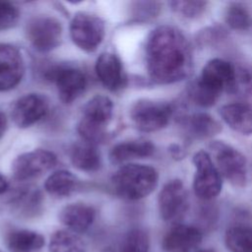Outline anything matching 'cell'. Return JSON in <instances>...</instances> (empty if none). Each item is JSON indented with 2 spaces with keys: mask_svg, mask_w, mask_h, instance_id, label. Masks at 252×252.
Returning a JSON list of instances; mask_svg holds the SVG:
<instances>
[{
  "mask_svg": "<svg viewBox=\"0 0 252 252\" xmlns=\"http://www.w3.org/2000/svg\"><path fill=\"white\" fill-rule=\"evenodd\" d=\"M44 237L29 229H15L6 237V246L10 252H40L44 246Z\"/></svg>",
  "mask_w": 252,
  "mask_h": 252,
  "instance_id": "44dd1931",
  "label": "cell"
},
{
  "mask_svg": "<svg viewBox=\"0 0 252 252\" xmlns=\"http://www.w3.org/2000/svg\"><path fill=\"white\" fill-rule=\"evenodd\" d=\"M182 124L185 126L189 137L198 140L211 138L221 131L219 121L206 112H197L182 117Z\"/></svg>",
  "mask_w": 252,
  "mask_h": 252,
  "instance_id": "ffe728a7",
  "label": "cell"
},
{
  "mask_svg": "<svg viewBox=\"0 0 252 252\" xmlns=\"http://www.w3.org/2000/svg\"><path fill=\"white\" fill-rule=\"evenodd\" d=\"M155 153V146L148 140H132L115 145L109 154L112 163H122L136 158L151 157Z\"/></svg>",
  "mask_w": 252,
  "mask_h": 252,
  "instance_id": "d6986e66",
  "label": "cell"
},
{
  "mask_svg": "<svg viewBox=\"0 0 252 252\" xmlns=\"http://www.w3.org/2000/svg\"><path fill=\"white\" fill-rule=\"evenodd\" d=\"M158 212L164 221H177L187 212L189 197L180 179H172L163 185L158 198Z\"/></svg>",
  "mask_w": 252,
  "mask_h": 252,
  "instance_id": "30bf717a",
  "label": "cell"
},
{
  "mask_svg": "<svg viewBox=\"0 0 252 252\" xmlns=\"http://www.w3.org/2000/svg\"><path fill=\"white\" fill-rule=\"evenodd\" d=\"M226 37L225 30L219 27H210L202 31L198 35V41L201 45H213Z\"/></svg>",
  "mask_w": 252,
  "mask_h": 252,
  "instance_id": "f546056e",
  "label": "cell"
},
{
  "mask_svg": "<svg viewBox=\"0 0 252 252\" xmlns=\"http://www.w3.org/2000/svg\"><path fill=\"white\" fill-rule=\"evenodd\" d=\"M48 102L38 94H29L21 96L13 105L12 118L21 128L30 127L40 120L47 112Z\"/></svg>",
  "mask_w": 252,
  "mask_h": 252,
  "instance_id": "5bb4252c",
  "label": "cell"
},
{
  "mask_svg": "<svg viewBox=\"0 0 252 252\" xmlns=\"http://www.w3.org/2000/svg\"><path fill=\"white\" fill-rule=\"evenodd\" d=\"M25 64L20 50L8 43H0V92L15 88L22 80Z\"/></svg>",
  "mask_w": 252,
  "mask_h": 252,
  "instance_id": "7c38bea8",
  "label": "cell"
},
{
  "mask_svg": "<svg viewBox=\"0 0 252 252\" xmlns=\"http://www.w3.org/2000/svg\"><path fill=\"white\" fill-rule=\"evenodd\" d=\"M95 72L101 84L109 91H117L124 85L120 59L113 53H102L96 60Z\"/></svg>",
  "mask_w": 252,
  "mask_h": 252,
  "instance_id": "2e32d148",
  "label": "cell"
},
{
  "mask_svg": "<svg viewBox=\"0 0 252 252\" xmlns=\"http://www.w3.org/2000/svg\"><path fill=\"white\" fill-rule=\"evenodd\" d=\"M150 238L142 228L130 229L122 238L117 252H149Z\"/></svg>",
  "mask_w": 252,
  "mask_h": 252,
  "instance_id": "4316f807",
  "label": "cell"
},
{
  "mask_svg": "<svg viewBox=\"0 0 252 252\" xmlns=\"http://www.w3.org/2000/svg\"><path fill=\"white\" fill-rule=\"evenodd\" d=\"M70 157L73 165L86 172L95 171L100 166V155L98 150L94 144L86 141L74 145Z\"/></svg>",
  "mask_w": 252,
  "mask_h": 252,
  "instance_id": "7402d4cb",
  "label": "cell"
},
{
  "mask_svg": "<svg viewBox=\"0 0 252 252\" xmlns=\"http://www.w3.org/2000/svg\"><path fill=\"white\" fill-rule=\"evenodd\" d=\"M172 114L171 104L148 98L137 100L130 108V118L142 132H156L164 128Z\"/></svg>",
  "mask_w": 252,
  "mask_h": 252,
  "instance_id": "8992f818",
  "label": "cell"
},
{
  "mask_svg": "<svg viewBox=\"0 0 252 252\" xmlns=\"http://www.w3.org/2000/svg\"><path fill=\"white\" fill-rule=\"evenodd\" d=\"M235 78V65L220 58L211 59L203 67L201 75L188 86V97L198 106L211 107L222 92L232 93Z\"/></svg>",
  "mask_w": 252,
  "mask_h": 252,
  "instance_id": "7a4b0ae2",
  "label": "cell"
},
{
  "mask_svg": "<svg viewBox=\"0 0 252 252\" xmlns=\"http://www.w3.org/2000/svg\"><path fill=\"white\" fill-rule=\"evenodd\" d=\"M222 120L235 132L242 135L252 134V103L232 102L220 109Z\"/></svg>",
  "mask_w": 252,
  "mask_h": 252,
  "instance_id": "ac0fdd59",
  "label": "cell"
},
{
  "mask_svg": "<svg viewBox=\"0 0 252 252\" xmlns=\"http://www.w3.org/2000/svg\"><path fill=\"white\" fill-rule=\"evenodd\" d=\"M224 243L231 252H252V226L238 224L228 227Z\"/></svg>",
  "mask_w": 252,
  "mask_h": 252,
  "instance_id": "cb8c5ba5",
  "label": "cell"
},
{
  "mask_svg": "<svg viewBox=\"0 0 252 252\" xmlns=\"http://www.w3.org/2000/svg\"><path fill=\"white\" fill-rule=\"evenodd\" d=\"M158 171L146 164L128 163L121 166L112 177L115 193L126 200H140L150 195L157 187Z\"/></svg>",
  "mask_w": 252,
  "mask_h": 252,
  "instance_id": "3957f363",
  "label": "cell"
},
{
  "mask_svg": "<svg viewBox=\"0 0 252 252\" xmlns=\"http://www.w3.org/2000/svg\"><path fill=\"white\" fill-rule=\"evenodd\" d=\"M225 24L234 31H246L252 25L248 9L241 3H229L224 12Z\"/></svg>",
  "mask_w": 252,
  "mask_h": 252,
  "instance_id": "484cf974",
  "label": "cell"
},
{
  "mask_svg": "<svg viewBox=\"0 0 252 252\" xmlns=\"http://www.w3.org/2000/svg\"><path fill=\"white\" fill-rule=\"evenodd\" d=\"M8 186L9 185L6 178L0 174V194L6 193V191L8 190Z\"/></svg>",
  "mask_w": 252,
  "mask_h": 252,
  "instance_id": "d6a6232c",
  "label": "cell"
},
{
  "mask_svg": "<svg viewBox=\"0 0 252 252\" xmlns=\"http://www.w3.org/2000/svg\"><path fill=\"white\" fill-rule=\"evenodd\" d=\"M113 113V103L105 95L93 96L83 109V116L78 130L84 141L94 144L103 141L105 126L109 123Z\"/></svg>",
  "mask_w": 252,
  "mask_h": 252,
  "instance_id": "277c9868",
  "label": "cell"
},
{
  "mask_svg": "<svg viewBox=\"0 0 252 252\" xmlns=\"http://www.w3.org/2000/svg\"><path fill=\"white\" fill-rule=\"evenodd\" d=\"M95 219L94 209L84 203H73L65 206L60 214V221L69 228V230L81 233L86 231Z\"/></svg>",
  "mask_w": 252,
  "mask_h": 252,
  "instance_id": "e0dca14e",
  "label": "cell"
},
{
  "mask_svg": "<svg viewBox=\"0 0 252 252\" xmlns=\"http://www.w3.org/2000/svg\"><path fill=\"white\" fill-rule=\"evenodd\" d=\"M48 250L49 252H86L87 246L76 232L57 230L50 237Z\"/></svg>",
  "mask_w": 252,
  "mask_h": 252,
  "instance_id": "603a6c76",
  "label": "cell"
},
{
  "mask_svg": "<svg viewBox=\"0 0 252 252\" xmlns=\"http://www.w3.org/2000/svg\"><path fill=\"white\" fill-rule=\"evenodd\" d=\"M148 74L157 84L167 85L187 78L193 68L189 41L181 30L162 25L151 32L146 42Z\"/></svg>",
  "mask_w": 252,
  "mask_h": 252,
  "instance_id": "6da1fadb",
  "label": "cell"
},
{
  "mask_svg": "<svg viewBox=\"0 0 252 252\" xmlns=\"http://www.w3.org/2000/svg\"><path fill=\"white\" fill-rule=\"evenodd\" d=\"M7 129V118L6 115L0 110V139L3 137Z\"/></svg>",
  "mask_w": 252,
  "mask_h": 252,
  "instance_id": "1f68e13d",
  "label": "cell"
},
{
  "mask_svg": "<svg viewBox=\"0 0 252 252\" xmlns=\"http://www.w3.org/2000/svg\"><path fill=\"white\" fill-rule=\"evenodd\" d=\"M58 95L64 103L76 100L85 91L87 80L85 75L78 69L65 67L55 69L53 73Z\"/></svg>",
  "mask_w": 252,
  "mask_h": 252,
  "instance_id": "9a60e30c",
  "label": "cell"
},
{
  "mask_svg": "<svg viewBox=\"0 0 252 252\" xmlns=\"http://www.w3.org/2000/svg\"><path fill=\"white\" fill-rule=\"evenodd\" d=\"M202 231L193 225L175 224L163 236L161 249L163 252H193L201 244Z\"/></svg>",
  "mask_w": 252,
  "mask_h": 252,
  "instance_id": "4fadbf2b",
  "label": "cell"
},
{
  "mask_svg": "<svg viewBox=\"0 0 252 252\" xmlns=\"http://www.w3.org/2000/svg\"><path fill=\"white\" fill-rule=\"evenodd\" d=\"M56 156L46 150L37 149L17 157L12 163L15 179L25 181L36 178L50 170L56 164Z\"/></svg>",
  "mask_w": 252,
  "mask_h": 252,
  "instance_id": "8fae6325",
  "label": "cell"
},
{
  "mask_svg": "<svg viewBox=\"0 0 252 252\" xmlns=\"http://www.w3.org/2000/svg\"><path fill=\"white\" fill-rule=\"evenodd\" d=\"M104 33V23L97 16L88 13H78L71 21V38L82 50L88 52L94 51L101 43Z\"/></svg>",
  "mask_w": 252,
  "mask_h": 252,
  "instance_id": "ba28073f",
  "label": "cell"
},
{
  "mask_svg": "<svg viewBox=\"0 0 252 252\" xmlns=\"http://www.w3.org/2000/svg\"><path fill=\"white\" fill-rule=\"evenodd\" d=\"M192 161L195 167L193 179L195 195L203 201L214 199L221 191L222 178L210 154L201 150L195 153Z\"/></svg>",
  "mask_w": 252,
  "mask_h": 252,
  "instance_id": "52a82bcc",
  "label": "cell"
},
{
  "mask_svg": "<svg viewBox=\"0 0 252 252\" xmlns=\"http://www.w3.org/2000/svg\"><path fill=\"white\" fill-rule=\"evenodd\" d=\"M197 252H216V251L213 249H201V250H198Z\"/></svg>",
  "mask_w": 252,
  "mask_h": 252,
  "instance_id": "836d02e7",
  "label": "cell"
},
{
  "mask_svg": "<svg viewBox=\"0 0 252 252\" xmlns=\"http://www.w3.org/2000/svg\"><path fill=\"white\" fill-rule=\"evenodd\" d=\"M20 17L19 10L12 3L0 1V30H7L14 27Z\"/></svg>",
  "mask_w": 252,
  "mask_h": 252,
  "instance_id": "f1b7e54d",
  "label": "cell"
},
{
  "mask_svg": "<svg viewBox=\"0 0 252 252\" xmlns=\"http://www.w3.org/2000/svg\"><path fill=\"white\" fill-rule=\"evenodd\" d=\"M171 9L185 18H197L202 15L208 5L206 1L200 0H178L169 3Z\"/></svg>",
  "mask_w": 252,
  "mask_h": 252,
  "instance_id": "83f0119b",
  "label": "cell"
},
{
  "mask_svg": "<svg viewBox=\"0 0 252 252\" xmlns=\"http://www.w3.org/2000/svg\"><path fill=\"white\" fill-rule=\"evenodd\" d=\"M27 37L37 51L48 52L56 48L62 39V26L54 17L36 16L26 28Z\"/></svg>",
  "mask_w": 252,
  "mask_h": 252,
  "instance_id": "9c48e42d",
  "label": "cell"
},
{
  "mask_svg": "<svg viewBox=\"0 0 252 252\" xmlns=\"http://www.w3.org/2000/svg\"><path fill=\"white\" fill-rule=\"evenodd\" d=\"M168 151L171 155V157H173L174 158H183L184 156H185V152L184 150L177 144H172L170 145V147L168 148Z\"/></svg>",
  "mask_w": 252,
  "mask_h": 252,
  "instance_id": "4dcf8cb0",
  "label": "cell"
},
{
  "mask_svg": "<svg viewBox=\"0 0 252 252\" xmlns=\"http://www.w3.org/2000/svg\"><path fill=\"white\" fill-rule=\"evenodd\" d=\"M210 149L221 177H224L233 186H244L248 175L246 158L237 149L222 141H213L210 144Z\"/></svg>",
  "mask_w": 252,
  "mask_h": 252,
  "instance_id": "5b68a950",
  "label": "cell"
},
{
  "mask_svg": "<svg viewBox=\"0 0 252 252\" xmlns=\"http://www.w3.org/2000/svg\"><path fill=\"white\" fill-rule=\"evenodd\" d=\"M0 252H1V251H0Z\"/></svg>",
  "mask_w": 252,
  "mask_h": 252,
  "instance_id": "e575fe53",
  "label": "cell"
},
{
  "mask_svg": "<svg viewBox=\"0 0 252 252\" xmlns=\"http://www.w3.org/2000/svg\"><path fill=\"white\" fill-rule=\"evenodd\" d=\"M77 179L73 173L67 170H58L48 176L44 188L52 196H69L76 188Z\"/></svg>",
  "mask_w": 252,
  "mask_h": 252,
  "instance_id": "d4e9b609",
  "label": "cell"
}]
</instances>
